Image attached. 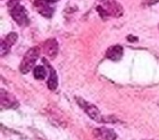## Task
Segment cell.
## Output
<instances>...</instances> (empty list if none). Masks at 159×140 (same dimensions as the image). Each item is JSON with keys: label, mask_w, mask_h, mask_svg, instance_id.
<instances>
[{"label": "cell", "mask_w": 159, "mask_h": 140, "mask_svg": "<svg viewBox=\"0 0 159 140\" xmlns=\"http://www.w3.org/2000/svg\"><path fill=\"white\" fill-rule=\"evenodd\" d=\"M40 54L39 47H32L31 49L27 51V53L25 54L24 58H23L22 62L20 65V70L22 74H29L32 69L35 66L36 60L38 59Z\"/></svg>", "instance_id": "cell-1"}, {"label": "cell", "mask_w": 159, "mask_h": 140, "mask_svg": "<svg viewBox=\"0 0 159 140\" xmlns=\"http://www.w3.org/2000/svg\"><path fill=\"white\" fill-rule=\"evenodd\" d=\"M76 102L79 103L80 106L84 109L85 113H86L93 120H95V122H97V123H106V117H104V116L100 114L99 109H98L95 105H93L89 102H86V101L83 100V99H79V98H76Z\"/></svg>", "instance_id": "cell-2"}, {"label": "cell", "mask_w": 159, "mask_h": 140, "mask_svg": "<svg viewBox=\"0 0 159 140\" xmlns=\"http://www.w3.org/2000/svg\"><path fill=\"white\" fill-rule=\"evenodd\" d=\"M100 7L107 12L108 16L120 18L123 14V8L116 0H99Z\"/></svg>", "instance_id": "cell-3"}, {"label": "cell", "mask_w": 159, "mask_h": 140, "mask_svg": "<svg viewBox=\"0 0 159 140\" xmlns=\"http://www.w3.org/2000/svg\"><path fill=\"white\" fill-rule=\"evenodd\" d=\"M94 137L97 140H116L117 133L112 129L106 128V127H99L93 130Z\"/></svg>", "instance_id": "cell-4"}, {"label": "cell", "mask_w": 159, "mask_h": 140, "mask_svg": "<svg viewBox=\"0 0 159 140\" xmlns=\"http://www.w3.org/2000/svg\"><path fill=\"white\" fill-rule=\"evenodd\" d=\"M10 13H11L12 18H13V20L16 21L18 24L20 25H25L27 22V13H26V10L24 9V7L23 6H16V7H14L13 9H11V11H10Z\"/></svg>", "instance_id": "cell-5"}, {"label": "cell", "mask_w": 159, "mask_h": 140, "mask_svg": "<svg viewBox=\"0 0 159 140\" xmlns=\"http://www.w3.org/2000/svg\"><path fill=\"white\" fill-rule=\"evenodd\" d=\"M43 49H44L46 56H48L49 58L51 59L56 58L58 55V49H59L57 41L55 38H49V40L45 41V43L43 44Z\"/></svg>", "instance_id": "cell-6"}, {"label": "cell", "mask_w": 159, "mask_h": 140, "mask_svg": "<svg viewBox=\"0 0 159 140\" xmlns=\"http://www.w3.org/2000/svg\"><path fill=\"white\" fill-rule=\"evenodd\" d=\"M0 103L2 105L3 109H9L13 105H18L19 103L16 102V98L9 92H6L3 89L0 90Z\"/></svg>", "instance_id": "cell-7"}, {"label": "cell", "mask_w": 159, "mask_h": 140, "mask_svg": "<svg viewBox=\"0 0 159 140\" xmlns=\"http://www.w3.org/2000/svg\"><path fill=\"white\" fill-rule=\"evenodd\" d=\"M34 6L37 9V11L39 12L42 16H44L45 18H51L53 13V10L49 7V3L47 2L46 0H36L34 2Z\"/></svg>", "instance_id": "cell-8"}, {"label": "cell", "mask_w": 159, "mask_h": 140, "mask_svg": "<svg viewBox=\"0 0 159 140\" xmlns=\"http://www.w3.org/2000/svg\"><path fill=\"white\" fill-rule=\"evenodd\" d=\"M122 56H123V48L120 45H115V46L109 47L106 51V57L108 59L112 60V61H119V60H121Z\"/></svg>", "instance_id": "cell-9"}, {"label": "cell", "mask_w": 159, "mask_h": 140, "mask_svg": "<svg viewBox=\"0 0 159 140\" xmlns=\"http://www.w3.org/2000/svg\"><path fill=\"white\" fill-rule=\"evenodd\" d=\"M43 61L45 62V65H46V66L49 68V70H50V77H49V79H48L47 85H48L49 90L55 91L58 87V77H57V74H56V70L50 66V65H49V62L47 61L46 59H43Z\"/></svg>", "instance_id": "cell-10"}, {"label": "cell", "mask_w": 159, "mask_h": 140, "mask_svg": "<svg viewBox=\"0 0 159 140\" xmlns=\"http://www.w3.org/2000/svg\"><path fill=\"white\" fill-rule=\"evenodd\" d=\"M46 75H47V71L45 67H43V66L35 67V69H34V77H35L37 80H43V79H45Z\"/></svg>", "instance_id": "cell-11"}, {"label": "cell", "mask_w": 159, "mask_h": 140, "mask_svg": "<svg viewBox=\"0 0 159 140\" xmlns=\"http://www.w3.org/2000/svg\"><path fill=\"white\" fill-rule=\"evenodd\" d=\"M16 40H18V35H16V33H10V34H8L7 35V37L5 38V42L8 44V46L9 47H11L12 45L14 44V43L16 42Z\"/></svg>", "instance_id": "cell-12"}, {"label": "cell", "mask_w": 159, "mask_h": 140, "mask_svg": "<svg viewBox=\"0 0 159 140\" xmlns=\"http://www.w3.org/2000/svg\"><path fill=\"white\" fill-rule=\"evenodd\" d=\"M10 48H11V47L8 46V44L3 40L0 42V55H1V56H5L6 54L9 53Z\"/></svg>", "instance_id": "cell-13"}, {"label": "cell", "mask_w": 159, "mask_h": 140, "mask_svg": "<svg viewBox=\"0 0 159 140\" xmlns=\"http://www.w3.org/2000/svg\"><path fill=\"white\" fill-rule=\"evenodd\" d=\"M21 0H9V2H8V7L10 9H13L14 7L19 6V2H20Z\"/></svg>", "instance_id": "cell-14"}, {"label": "cell", "mask_w": 159, "mask_h": 140, "mask_svg": "<svg viewBox=\"0 0 159 140\" xmlns=\"http://www.w3.org/2000/svg\"><path fill=\"white\" fill-rule=\"evenodd\" d=\"M157 2H159V0H145V1H144V3L148 6L155 5V3H157Z\"/></svg>", "instance_id": "cell-15"}, {"label": "cell", "mask_w": 159, "mask_h": 140, "mask_svg": "<svg viewBox=\"0 0 159 140\" xmlns=\"http://www.w3.org/2000/svg\"><path fill=\"white\" fill-rule=\"evenodd\" d=\"M128 41H130V42H136L137 38L134 37V36H132V35H129L128 36Z\"/></svg>", "instance_id": "cell-16"}, {"label": "cell", "mask_w": 159, "mask_h": 140, "mask_svg": "<svg viewBox=\"0 0 159 140\" xmlns=\"http://www.w3.org/2000/svg\"><path fill=\"white\" fill-rule=\"evenodd\" d=\"M46 1H47L48 3H55V2H57L58 0H46Z\"/></svg>", "instance_id": "cell-17"}]
</instances>
